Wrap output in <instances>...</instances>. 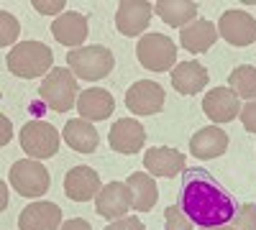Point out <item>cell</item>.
I'll list each match as a JSON object with an SVG mask.
<instances>
[{
  "label": "cell",
  "instance_id": "f546056e",
  "mask_svg": "<svg viewBox=\"0 0 256 230\" xmlns=\"http://www.w3.org/2000/svg\"><path fill=\"white\" fill-rule=\"evenodd\" d=\"M105 230H144V223L138 218H120V220H113Z\"/></svg>",
  "mask_w": 256,
  "mask_h": 230
},
{
  "label": "cell",
  "instance_id": "3957f363",
  "mask_svg": "<svg viewBox=\"0 0 256 230\" xmlns=\"http://www.w3.org/2000/svg\"><path fill=\"white\" fill-rule=\"evenodd\" d=\"M77 77L72 69H62V67H54L44 82H41V100L46 102V105L56 113H67L72 110V105H77Z\"/></svg>",
  "mask_w": 256,
  "mask_h": 230
},
{
  "label": "cell",
  "instance_id": "9a60e30c",
  "mask_svg": "<svg viewBox=\"0 0 256 230\" xmlns=\"http://www.w3.org/2000/svg\"><path fill=\"white\" fill-rule=\"evenodd\" d=\"M62 225V210L54 202H31L18 215V230H56Z\"/></svg>",
  "mask_w": 256,
  "mask_h": 230
},
{
  "label": "cell",
  "instance_id": "7402d4cb",
  "mask_svg": "<svg viewBox=\"0 0 256 230\" xmlns=\"http://www.w3.org/2000/svg\"><path fill=\"white\" fill-rule=\"evenodd\" d=\"M154 13L166 26H174L182 31L192 20H198V3L195 0H156Z\"/></svg>",
  "mask_w": 256,
  "mask_h": 230
},
{
  "label": "cell",
  "instance_id": "5bb4252c",
  "mask_svg": "<svg viewBox=\"0 0 256 230\" xmlns=\"http://www.w3.org/2000/svg\"><path fill=\"white\" fill-rule=\"evenodd\" d=\"M108 141H110V149L118 151V154H136L144 149L146 143V131L144 125L134 118H120L113 123V128L108 133Z\"/></svg>",
  "mask_w": 256,
  "mask_h": 230
},
{
  "label": "cell",
  "instance_id": "e575fe53",
  "mask_svg": "<svg viewBox=\"0 0 256 230\" xmlns=\"http://www.w3.org/2000/svg\"><path fill=\"white\" fill-rule=\"evenodd\" d=\"M202 230H236L233 225H218V228H202Z\"/></svg>",
  "mask_w": 256,
  "mask_h": 230
},
{
  "label": "cell",
  "instance_id": "484cf974",
  "mask_svg": "<svg viewBox=\"0 0 256 230\" xmlns=\"http://www.w3.org/2000/svg\"><path fill=\"white\" fill-rule=\"evenodd\" d=\"M164 223L166 230H192V223L184 218V213L180 210V205H169L164 210Z\"/></svg>",
  "mask_w": 256,
  "mask_h": 230
},
{
  "label": "cell",
  "instance_id": "5b68a950",
  "mask_svg": "<svg viewBox=\"0 0 256 230\" xmlns=\"http://www.w3.org/2000/svg\"><path fill=\"white\" fill-rule=\"evenodd\" d=\"M136 56L148 72H166L177 67V46L164 33H144L136 46Z\"/></svg>",
  "mask_w": 256,
  "mask_h": 230
},
{
  "label": "cell",
  "instance_id": "d4e9b609",
  "mask_svg": "<svg viewBox=\"0 0 256 230\" xmlns=\"http://www.w3.org/2000/svg\"><path fill=\"white\" fill-rule=\"evenodd\" d=\"M228 87L238 95V100H256V67L241 64L228 74Z\"/></svg>",
  "mask_w": 256,
  "mask_h": 230
},
{
  "label": "cell",
  "instance_id": "9c48e42d",
  "mask_svg": "<svg viewBox=\"0 0 256 230\" xmlns=\"http://www.w3.org/2000/svg\"><path fill=\"white\" fill-rule=\"evenodd\" d=\"M218 33L233 46H248L256 41V18L246 10H226L218 20Z\"/></svg>",
  "mask_w": 256,
  "mask_h": 230
},
{
  "label": "cell",
  "instance_id": "44dd1931",
  "mask_svg": "<svg viewBox=\"0 0 256 230\" xmlns=\"http://www.w3.org/2000/svg\"><path fill=\"white\" fill-rule=\"evenodd\" d=\"M208 69L198 61H180V64L172 69V87L180 95H198L200 90L208 87Z\"/></svg>",
  "mask_w": 256,
  "mask_h": 230
},
{
  "label": "cell",
  "instance_id": "e0dca14e",
  "mask_svg": "<svg viewBox=\"0 0 256 230\" xmlns=\"http://www.w3.org/2000/svg\"><path fill=\"white\" fill-rule=\"evenodd\" d=\"M52 33L62 46L82 49V41L88 38V18H84L82 13L67 10L52 23Z\"/></svg>",
  "mask_w": 256,
  "mask_h": 230
},
{
  "label": "cell",
  "instance_id": "d6a6232c",
  "mask_svg": "<svg viewBox=\"0 0 256 230\" xmlns=\"http://www.w3.org/2000/svg\"><path fill=\"white\" fill-rule=\"evenodd\" d=\"M0 123H3V138H0V143L6 146V143L10 141V133H13V131H10V120H8V118L3 115V118H0Z\"/></svg>",
  "mask_w": 256,
  "mask_h": 230
},
{
  "label": "cell",
  "instance_id": "8992f818",
  "mask_svg": "<svg viewBox=\"0 0 256 230\" xmlns=\"http://www.w3.org/2000/svg\"><path fill=\"white\" fill-rule=\"evenodd\" d=\"M18 141L28 159H52L59 151V133L52 123L44 120H28L20 128Z\"/></svg>",
  "mask_w": 256,
  "mask_h": 230
},
{
  "label": "cell",
  "instance_id": "ffe728a7",
  "mask_svg": "<svg viewBox=\"0 0 256 230\" xmlns=\"http://www.w3.org/2000/svg\"><path fill=\"white\" fill-rule=\"evenodd\" d=\"M113 110H116V100L102 87H90V90L80 92V97H77V113L84 120H92V123L105 120V118H110Z\"/></svg>",
  "mask_w": 256,
  "mask_h": 230
},
{
  "label": "cell",
  "instance_id": "83f0119b",
  "mask_svg": "<svg viewBox=\"0 0 256 230\" xmlns=\"http://www.w3.org/2000/svg\"><path fill=\"white\" fill-rule=\"evenodd\" d=\"M0 23H3V31H0V44H3V46H10L13 44V41L18 38V20L8 13V10H3V13H0Z\"/></svg>",
  "mask_w": 256,
  "mask_h": 230
},
{
  "label": "cell",
  "instance_id": "8fae6325",
  "mask_svg": "<svg viewBox=\"0 0 256 230\" xmlns=\"http://www.w3.org/2000/svg\"><path fill=\"white\" fill-rule=\"evenodd\" d=\"M102 190L100 184V174L92 166H72L64 174V195L74 202H90L92 197H98Z\"/></svg>",
  "mask_w": 256,
  "mask_h": 230
},
{
  "label": "cell",
  "instance_id": "277c9868",
  "mask_svg": "<svg viewBox=\"0 0 256 230\" xmlns=\"http://www.w3.org/2000/svg\"><path fill=\"white\" fill-rule=\"evenodd\" d=\"M116 64L113 59V51L108 46H100V44H92V46H82V49H72L67 54V67L74 72V77L80 79H102L108 77L110 69Z\"/></svg>",
  "mask_w": 256,
  "mask_h": 230
},
{
  "label": "cell",
  "instance_id": "6da1fadb",
  "mask_svg": "<svg viewBox=\"0 0 256 230\" xmlns=\"http://www.w3.org/2000/svg\"><path fill=\"white\" fill-rule=\"evenodd\" d=\"M182 192H180V210L190 223L198 228H218L228 225L236 215V205L223 184L208 169H184L182 172Z\"/></svg>",
  "mask_w": 256,
  "mask_h": 230
},
{
  "label": "cell",
  "instance_id": "4316f807",
  "mask_svg": "<svg viewBox=\"0 0 256 230\" xmlns=\"http://www.w3.org/2000/svg\"><path fill=\"white\" fill-rule=\"evenodd\" d=\"M233 228L236 230H256V205L246 202L233 218Z\"/></svg>",
  "mask_w": 256,
  "mask_h": 230
},
{
  "label": "cell",
  "instance_id": "d6986e66",
  "mask_svg": "<svg viewBox=\"0 0 256 230\" xmlns=\"http://www.w3.org/2000/svg\"><path fill=\"white\" fill-rule=\"evenodd\" d=\"M218 28L212 20H205V18H198V20H192L190 26H184L180 31V44L182 49H187L190 54H202L208 51L212 44L218 41Z\"/></svg>",
  "mask_w": 256,
  "mask_h": 230
},
{
  "label": "cell",
  "instance_id": "1f68e13d",
  "mask_svg": "<svg viewBox=\"0 0 256 230\" xmlns=\"http://www.w3.org/2000/svg\"><path fill=\"white\" fill-rule=\"evenodd\" d=\"M62 230H92L88 220H82V218H72L67 223H62Z\"/></svg>",
  "mask_w": 256,
  "mask_h": 230
},
{
  "label": "cell",
  "instance_id": "ba28073f",
  "mask_svg": "<svg viewBox=\"0 0 256 230\" xmlns=\"http://www.w3.org/2000/svg\"><path fill=\"white\" fill-rule=\"evenodd\" d=\"M126 108L134 115H156L164 108V90L152 79H138L126 90Z\"/></svg>",
  "mask_w": 256,
  "mask_h": 230
},
{
  "label": "cell",
  "instance_id": "30bf717a",
  "mask_svg": "<svg viewBox=\"0 0 256 230\" xmlns=\"http://www.w3.org/2000/svg\"><path fill=\"white\" fill-rule=\"evenodd\" d=\"M95 210L100 218L105 220H120L131 210V190H128L126 182H110L105 184L100 195L95 197Z\"/></svg>",
  "mask_w": 256,
  "mask_h": 230
},
{
  "label": "cell",
  "instance_id": "836d02e7",
  "mask_svg": "<svg viewBox=\"0 0 256 230\" xmlns=\"http://www.w3.org/2000/svg\"><path fill=\"white\" fill-rule=\"evenodd\" d=\"M0 205L8 207V184H6V182L0 184Z\"/></svg>",
  "mask_w": 256,
  "mask_h": 230
},
{
  "label": "cell",
  "instance_id": "7a4b0ae2",
  "mask_svg": "<svg viewBox=\"0 0 256 230\" xmlns=\"http://www.w3.org/2000/svg\"><path fill=\"white\" fill-rule=\"evenodd\" d=\"M6 64L10 74L20 79H34V77H46L54 69V54L46 44L41 41H24L8 51Z\"/></svg>",
  "mask_w": 256,
  "mask_h": 230
},
{
  "label": "cell",
  "instance_id": "2e32d148",
  "mask_svg": "<svg viewBox=\"0 0 256 230\" xmlns=\"http://www.w3.org/2000/svg\"><path fill=\"white\" fill-rule=\"evenodd\" d=\"M144 166L152 177H174L187 169V159L177 149L159 146V149H148L144 154Z\"/></svg>",
  "mask_w": 256,
  "mask_h": 230
},
{
  "label": "cell",
  "instance_id": "603a6c76",
  "mask_svg": "<svg viewBox=\"0 0 256 230\" xmlns=\"http://www.w3.org/2000/svg\"><path fill=\"white\" fill-rule=\"evenodd\" d=\"M128 190H131V207L136 213H148L159 200V190L152 174L146 172H131V177L126 179Z\"/></svg>",
  "mask_w": 256,
  "mask_h": 230
},
{
  "label": "cell",
  "instance_id": "4dcf8cb0",
  "mask_svg": "<svg viewBox=\"0 0 256 230\" xmlns=\"http://www.w3.org/2000/svg\"><path fill=\"white\" fill-rule=\"evenodd\" d=\"M38 13H44V15H54V13H59L64 5H67V3H64V0H54V3H44V0H34V3H31Z\"/></svg>",
  "mask_w": 256,
  "mask_h": 230
},
{
  "label": "cell",
  "instance_id": "52a82bcc",
  "mask_svg": "<svg viewBox=\"0 0 256 230\" xmlns=\"http://www.w3.org/2000/svg\"><path fill=\"white\" fill-rule=\"evenodd\" d=\"M52 177L36 159H20L10 166V187L24 197H41L49 192Z\"/></svg>",
  "mask_w": 256,
  "mask_h": 230
},
{
  "label": "cell",
  "instance_id": "cb8c5ba5",
  "mask_svg": "<svg viewBox=\"0 0 256 230\" xmlns=\"http://www.w3.org/2000/svg\"><path fill=\"white\" fill-rule=\"evenodd\" d=\"M64 141L70 143V149L80 151V154H92L98 149V131L92 128L90 120L84 118H77V120H70L67 125H64Z\"/></svg>",
  "mask_w": 256,
  "mask_h": 230
},
{
  "label": "cell",
  "instance_id": "4fadbf2b",
  "mask_svg": "<svg viewBox=\"0 0 256 230\" xmlns=\"http://www.w3.org/2000/svg\"><path fill=\"white\" fill-rule=\"evenodd\" d=\"M202 110L212 123H230L241 113V100L230 87H216L202 97Z\"/></svg>",
  "mask_w": 256,
  "mask_h": 230
},
{
  "label": "cell",
  "instance_id": "ac0fdd59",
  "mask_svg": "<svg viewBox=\"0 0 256 230\" xmlns=\"http://www.w3.org/2000/svg\"><path fill=\"white\" fill-rule=\"evenodd\" d=\"M226 149H228V133L223 128H218V125H205V128H200L190 138L192 156H198L202 161L218 159L220 154H226Z\"/></svg>",
  "mask_w": 256,
  "mask_h": 230
},
{
  "label": "cell",
  "instance_id": "f1b7e54d",
  "mask_svg": "<svg viewBox=\"0 0 256 230\" xmlns=\"http://www.w3.org/2000/svg\"><path fill=\"white\" fill-rule=\"evenodd\" d=\"M241 123H244V128L248 133H256V100L246 102V105H241V113H238Z\"/></svg>",
  "mask_w": 256,
  "mask_h": 230
},
{
  "label": "cell",
  "instance_id": "7c38bea8",
  "mask_svg": "<svg viewBox=\"0 0 256 230\" xmlns=\"http://www.w3.org/2000/svg\"><path fill=\"white\" fill-rule=\"evenodd\" d=\"M152 13L154 5L146 3V0H123L116 10V26L123 36H138L144 33V28H148Z\"/></svg>",
  "mask_w": 256,
  "mask_h": 230
}]
</instances>
